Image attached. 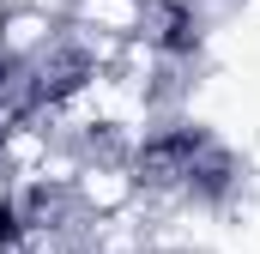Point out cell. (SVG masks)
Wrapping results in <instances>:
<instances>
[{"label": "cell", "instance_id": "1", "mask_svg": "<svg viewBox=\"0 0 260 254\" xmlns=\"http://www.w3.org/2000/svg\"><path fill=\"white\" fill-rule=\"evenodd\" d=\"M73 200L85 218H121L139 206V170L127 157H85L79 182H73Z\"/></svg>", "mask_w": 260, "mask_h": 254}, {"label": "cell", "instance_id": "2", "mask_svg": "<svg viewBox=\"0 0 260 254\" xmlns=\"http://www.w3.org/2000/svg\"><path fill=\"white\" fill-rule=\"evenodd\" d=\"M55 37H61V18H49L37 6H6L0 12V61H12V67L37 61Z\"/></svg>", "mask_w": 260, "mask_h": 254}, {"label": "cell", "instance_id": "3", "mask_svg": "<svg viewBox=\"0 0 260 254\" xmlns=\"http://www.w3.org/2000/svg\"><path fill=\"white\" fill-rule=\"evenodd\" d=\"M67 24L127 43V37L145 30V0H73V6H67Z\"/></svg>", "mask_w": 260, "mask_h": 254}, {"label": "cell", "instance_id": "4", "mask_svg": "<svg viewBox=\"0 0 260 254\" xmlns=\"http://www.w3.org/2000/svg\"><path fill=\"white\" fill-rule=\"evenodd\" d=\"M24 6H37V12H49V18L67 24V6H73V0H24Z\"/></svg>", "mask_w": 260, "mask_h": 254}, {"label": "cell", "instance_id": "5", "mask_svg": "<svg viewBox=\"0 0 260 254\" xmlns=\"http://www.w3.org/2000/svg\"><path fill=\"white\" fill-rule=\"evenodd\" d=\"M6 6H24V0H0V12H6Z\"/></svg>", "mask_w": 260, "mask_h": 254}]
</instances>
